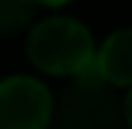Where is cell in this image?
<instances>
[{
	"mask_svg": "<svg viewBox=\"0 0 132 129\" xmlns=\"http://www.w3.org/2000/svg\"><path fill=\"white\" fill-rule=\"evenodd\" d=\"M123 117H126V123L132 126V88H129V97H126V103H123Z\"/></svg>",
	"mask_w": 132,
	"mask_h": 129,
	"instance_id": "8992f818",
	"label": "cell"
},
{
	"mask_svg": "<svg viewBox=\"0 0 132 129\" xmlns=\"http://www.w3.org/2000/svg\"><path fill=\"white\" fill-rule=\"evenodd\" d=\"M53 117L50 91L32 76L0 82V129H44Z\"/></svg>",
	"mask_w": 132,
	"mask_h": 129,
	"instance_id": "3957f363",
	"label": "cell"
},
{
	"mask_svg": "<svg viewBox=\"0 0 132 129\" xmlns=\"http://www.w3.org/2000/svg\"><path fill=\"white\" fill-rule=\"evenodd\" d=\"M27 56L35 67L53 76H76V71L94 59L91 32L73 18H47L27 38Z\"/></svg>",
	"mask_w": 132,
	"mask_h": 129,
	"instance_id": "6da1fadb",
	"label": "cell"
},
{
	"mask_svg": "<svg viewBox=\"0 0 132 129\" xmlns=\"http://www.w3.org/2000/svg\"><path fill=\"white\" fill-rule=\"evenodd\" d=\"M38 3H44V6H62V3H68V0H38Z\"/></svg>",
	"mask_w": 132,
	"mask_h": 129,
	"instance_id": "52a82bcc",
	"label": "cell"
},
{
	"mask_svg": "<svg viewBox=\"0 0 132 129\" xmlns=\"http://www.w3.org/2000/svg\"><path fill=\"white\" fill-rule=\"evenodd\" d=\"M35 0H0V35H12L32 18Z\"/></svg>",
	"mask_w": 132,
	"mask_h": 129,
	"instance_id": "5b68a950",
	"label": "cell"
},
{
	"mask_svg": "<svg viewBox=\"0 0 132 129\" xmlns=\"http://www.w3.org/2000/svg\"><path fill=\"white\" fill-rule=\"evenodd\" d=\"M56 129H120L123 106L109 82H73L53 106Z\"/></svg>",
	"mask_w": 132,
	"mask_h": 129,
	"instance_id": "7a4b0ae2",
	"label": "cell"
},
{
	"mask_svg": "<svg viewBox=\"0 0 132 129\" xmlns=\"http://www.w3.org/2000/svg\"><path fill=\"white\" fill-rule=\"evenodd\" d=\"M97 65L106 82L132 88V29H118L97 50Z\"/></svg>",
	"mask_w": 132,
	"mask_h": 129,
	"instance_id": "277c9868",
	"label": "cell"
}]
</instances>
